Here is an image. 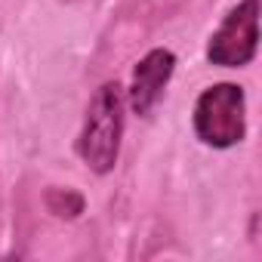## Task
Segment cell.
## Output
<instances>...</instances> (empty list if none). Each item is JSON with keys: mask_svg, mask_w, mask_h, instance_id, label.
<instances>
[{"mask_svg": "<svg viewBox=\"0 0 262 262\" xmlns=\"http://www.w3.org/2000/svg\"><path fill=\"white\" fill-rule=\"evenodd\" d=\"M259 53V0H237L207 40V62L247 68Z\"/></svg>", "mask_w": 262, "mask_h": 262, "instance_id": "obj_3", "label": "cell"}, {"mask_svg": "<svg viewBox=\"0 0 262 262\" xmlns=\"http://www.w3.org/2000/svg\"><path fill=\"white\" fill-rule=\"evenodd\" d=\"M123 126H126V93L117 80H105L86 105L83 126L74 145L80 161L96 176H108L117 167Z\"/></svg>", "mask_w": 262, "mask_h": 262, "instance_id": "obj_1", "label": "cell"}, {"mask_svg": "<svg viewBox=\"0 0 262 262\" xmlns=\"http://www.w3.org/2000/svg\"><path fill=\"white\" fill-rule=\"evenodd\" d=\"M194 136L207 148H234L247 139V93L241 83L222 80L207 86L194 102Z\"/></svg>", "mask_w": 262, "mask_h": 262, "instance_id": "obj_2", "label": "cell"}, {"mask_svg": "<svg viewBox=\"0 0 262 262\" xmlns=\"http://www.w3.org/2000/svg\"><path fill=\"white\" fill-rule=\"evenodd\" d=\"M173 71H176V53L173 50H164V47L148 50L133 65L129 86L123 90L126 93V108L139 117H148L155 111V105L161 102L167 83L173 80Z\"/></svg>", "mask_w": 262, "mask_h": 262, "instance_id": "obj_4", "label": "cell"}, {"mask_svg": "<svg viewBox=\"0 0 262 262\" xmlns=\"http://www.w3.org/2000/svg\"><path fill=\"white\" fill-rule=\"evenodd\" d=\"M43 204L56 219H77L83 213V207H86V198L80 191H74V188H56L53 185V188H47Z\"/></svg>", "mask_w": 262, "mask_h": 262, "instance_id": "obj_5", "label": "cell"}]
</instances>
